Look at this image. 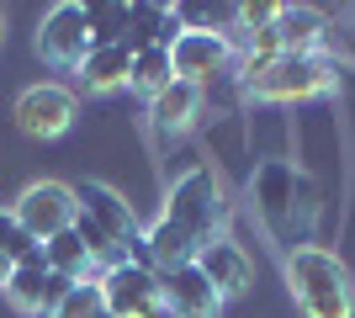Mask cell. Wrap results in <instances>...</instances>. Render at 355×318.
I'll return each instance as SVG.
<instances>
[{"mask_svg":"<svg viewBox=\"0 0 355 318\" xmlns=\"http://www.w3.org/2000/svg\"><path fill=\"white\" fill-rule=\"evenodd\" d=\"M286 287L302 318H355V281L334 249L302 244L286 249Z\"/></svg>","mask_w":355,"mask_h":318,"instance_id":"2","label":"cell"},{"mask_svg":"<svg viewBox=\"0 0 355 318\" xmlns=\"http://www.w3.org/2000/svg\"><path fill=\"white\" fill-rule=\"evenodd\" d=\"M170 80H175V69H170V48H144V53H133V75H128L133 91H144L148 101H154L159 91H170Z\"/></svg>","mask_w":355,"mask_h":318,"instance_id":"19","label":"cell"},{"mask_svg":"<svg viewBox=\"0 0 355 318\" xmlns=\"http://www.w3.org/2000/svg\"><path fill=\"white\" fill-rule=\"evenodd\" d=\"M196 271L212 281V292H218L223 303H228V297H244V292L254 287V260L244 255V244H234V239H212V244H202Z\"/></svg>","mask_w":355,"mask_h":318,"instance_id":"13","label":"cell"},{"mask_svg":"<svg viewBox=\"0 0 355 318\" xmlns=\"http://www.w3.org/2000/svg\"><path fill=\"white\" fill-rule=\"evenodd\" d=\"M159 297L170 318H218L223 297L212 292V281L196 265H180V271H159Z\"/></svg>","mask_w":355,"mask_h":318,"instance_id":"12","label":"cell"},{"mask_svg":"<svg viewBox=\"0 0 355 318\" xmlns=\"http://www.w3.org/2000/svg\"><path fill=\"white\" fill-rule=\"evenodd\" d=\"M228 59H234L228 32H180L175 43H170V69H175V80H186V85H202V80L223 75Z\"/></svg>","mask_w":355,"mask_h":318,"instance_id":"8","label":"cell"},{"mask_svg":"<svg viewBox=\"0 0 355 318\" xmlns=\"http://www.w3.org/2000/svg\"><path fill=\"white\" fill-rule=\"evenodd\" d=\"M250 197H254V212H260L266 233H276L286 249L313 244L308 233H313V223H318V186H313L297 165L266 159V165L254 170V181H250Z\"/></svg>","mask_w":355,"mask_h":318,"instance_id":"1","label":"cell"},{"mask_svg":"<svg viewBox=\"0 0 355 318\" xmlns=\"http://www.w3.org/2000/svg\"><path fill=\"white\" fill-rule=\"evenodd\" d=\"M276 37H282V53H324L329 16L313 11V6H282V16H276Z\"/></svg>","mask_w":355,"mask_h":318,"instance_id":"16","label":"cell"},{"mask_svg":"<svg viewBox=\"0 0 355 318\" xmlns=\"http://www.w3.org/2000/svg\"><path fill=\"white\" fill-rule=\"evenodd\" d=\"M74 197H80V212H85V218L101 228L117 249H138V244H144V228H138L133 207H128V202H122L106 181H85Z\"/></svg>","mask_w":355,"mask_h":318,"instance_id":"10","label":"cell"},{"mask_svg":"<svg viewBox=\"0 0 355 318\" xmlns=\"http://www.w3.org/2000/svg\"><path fill=\"white\" fill-rule=\"evenodd\" d=\"M180 16L175 6H154V0H138V6H128V53H144V48H170L180 37Z\"/></svg>","mask_w":355,"mask_h":318,"instance_id":"15","label":"cell"},{"mask_svg":"<svg viewBox=\"0 0 355 318\" xmlns=\"http://www.w3.org/2000/svg\"><path fill=\"white\" fill-rule=\"evenodd\" d=\"M350 48H355V27H350Z\"/></svg>","mask_w":355,"mask_h":318,"instance_id":"25","label":"cell"},{"mask_svg":"<svg viewBox=\"0 0 355 318\" xmlns=\"http://www.w3.org/2000/svg\"><path fill=\"white\" fill-rule=\"evenodd\" d=\"M128 75H133V53H128V43L90 48L85 64H80V80H85V91H117V85H128Z\"/></svg>","mask_w":355,"mask_h":318,"instance_id":"17","label":"cell"},{"mask_svg":"<svg viewBox=\"0 0 355 318\" xmlns=\"http://www.w3.org/2000/svg\"><path fill=\"white\" fill-rule=\"evenodd\" d=\"M6 276H11V260H0V287H6Z\"/></svg>","mask_w":355,"mask_h":318,"instance_id":"24","label":"cell"},{"mask_svg":"<svg viewBox=\"0 0 355 318\" xmlns=\"http://www.w3.org/2000/svg\"><path fill=\"white\" fill-rule=\"evenodd\" d=\"M74 122V96L64 85H32L16 96V127L27 138H59Z\"/></svg>","mask_w":355,"mask_h":318,"instance_id":"11","label":"cell"},{"mask_svg":"<svg viewBox=\"0 0 355 318\" xmlns=\"http://www.w3.org/2000/svg\"><path fill=\"white\" fill-rule=\"evenodd\" d=\"M0 27H6V16H0Z\"/></svg>","mask_w":355,"mask_h":318,"instance_id":"26","label":"cell"},{"mask_svg":"<svg viewBox=\"0 0 355 318\" xmlns=\"http://www.w3.org/2000/svg\"><path fill=\"white\" fill-rule=\"evenodd\" d=\"M90 11L80 0H59L53 11L43 16V27H37V53H43L53 69H80L90 53Z\"/></svg>","mask_w":355,"mask_h":318,"instance_id":"6","label":"cell"},{"mask_svg":"<svg viewBox=\"0 0 355 318\" xmlns=\"http://www.w3.org/2000/svg\"><path fill=\"white\" fill-rule=\"evenodd\" d=\"M43 265H48L53 276H64V281H96V260H90L85 239H80L74 228L43 244Z\"/></svg>","mask_w":355,"mask_h":318,"instance_id":"18","label":"cell"},{"mask_svg":"<svg viewBox=\"0 0 355 318\" xmlns=\"http://www.w3.org/2000/svg\"><path fill=\"white\" fill-rule=\"evenodd\" d=\"M101 318H112V313H101Z\"/></svg>","mask_w":355,"mask_h":318,"instance_id":"27","label":"cell"},{"mask_svg":"<svg viewBox=\"0 0 355 318\" xmlns=\"http://www.w3.org/2000/svg\"><path fill=\"white\" fill-rule=\"evenodd\" d=\"M340 80V64L329 53H276L266 64L244 59V91L254 101H313Z\"/></svg>","mask_w":355,"mask_h":318,"instance_id":"3","label":"cell"},{"mask_svg":"<svg viewBox=\"0 0 355 318\" xmlns=\"http://www.w3.org/2000/svg\"><path fill=\"white\" fill-rule=\"evenodd\" d=\"M164 218L175 228H186L196 244L223 239V223H228V191H223L218 170L212 165H191L186 175H175L170 197H164Z\"/></svg>","mask_w":355,"mask_h":318,"instance_id":"4","label":"cell"},{"mask_svg":"<svg viewBox=\"0 0 355 318\" xmlns=\"http://www.w3.org/2000/svg\"><path fill=\"white\" fill-rule=\"evenodd\" d=\"M32 255H43V244H37L27 228L16 223V212H11V207H0V260L21 265V260H32Z\"/></svg>","mask_w":355,"mask_h":318,"instance_id":"20","label":"cell"},{"mask_svg":"<svg viewBox=\"0 0 355 318\" xmlns=\"http://www.w3.org/2000/svg\"><path fill=\"white\" fill-rule=\"evenodd\" d=\"M16 223L27 228L37 244L59 239V233H69L74 218H80V197H74L64 181H32L21 197H16Z\"/></svg>","mask_w":355,"mask_h":318,"instance_id":"5","label":"cell"},{"mask_svg":"<svg viewBox=\"0 0 355 318\" xmlns=\"http://www.w3.org/2000/svg\"><path fill=\"white\" fill-rule=\"evenodd\" d=\"M69 287H74V281L53 276L43 265V255L11 265V276H6V297H11V308H21V313H32V318H48L53 308L64 303V292H69Z\"/></svg>","mask_w":355,"mask_h":318,"instance_id":"9","label":"cell"},{"mask_svg":"<svg viewBox=\"0 0 355 318\" xmlns=\"http://www.w3.org/2000/svg\"><path fill=\"white\" fill-rule=\"evenodd\" d=\"M106 313V297H101V281H74L64 292V303L53 308L48 318H101Z\"/></svg>","mask_w":355,"mask_h":318,"instance_id":"21","label":"cell"},{"mask_svg":"<svg viewBox=\"0 0 355 318\" xmlns=\"http://www.w3.org/2000/svg\"><path fill=\"white\" fill-rule=\"evenodd\" d=\"M101 297H106V313L112 318H159L164 313L159 276L148 265H133V260H117L101 276Z\"/></svg>","mask_w":355,"mask_h":318,"instance_id":"7","label":"cell"},{"mask_svg":"<svg viewBox=\"0 0 355 318\" xmlns=\"http://www.w3.org/2000/svg\"><path fill=\"white\" fill-rule=\"evenodd\" d=\"M276 16H282V6H270V0H260V6H239V27L260 32V27H270Z\"/></svg>","mask_w":355,"mask_h":318,"instance_id":"23","label":"cell"},{"mask_svg":"<svg viewBox=\"0 0 355 318\" xmlns=\"http://www.w3.org/2000/svg\"><path fill=\"white\" fill-rule=\"evenodd\" d=\"M90 11V43L96 48H112L128 37V6H85Z\"/></svg>","mask_w":355,"mask_h":318,"instance_id":"22","label":"cell"},{"mask_svg":"<svg viewBox=\"0 0 355 318\" xmlns=\"http://www.w3.org/2000/svg\"><path fill=\"white\" fill-rule=\"evenodd\" d=\"M202 117V85H186V80H170V91H159L148 101V127L154 138L175 143L180 133H191V122Z\"/></svg>","mask_w":355,"mask_h":318,"instance_id":"14","label":"cell"}]
</instances>
